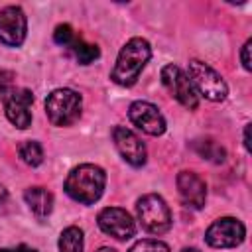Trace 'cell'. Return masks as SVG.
<instances>
[{
	"label": "cell",
	"mask_w": 252,
	"mask_h": 252,
	"mask_svg": "<svg viewBox=\"0 0 252 252\" xmlns=\"http://www.w3.org/2000/svg\"><path fill=\"white\" fill-rule=\"evenodd\" d=\"M106 185V173L94 163H81L73 167L65 179V193L83 205H93L100 199Z\"/></svg>",
	"instance_id": "6da1fadb"
},
{
	"label": "cell",
	"mask_w": 252,
	"mask_h": 252,
	"mask_svg": "<svg viewBox=\"0 0 252 252\" xmlns=\"http://www.w3.org/2000/svg\"><path fill=\"white\" fill-rule=\"evenodd\" d=\"M150 57H152V47L144 37L128 39L116 57V65L110 73V79L120 87H132L138 81Z\"/></svg>",
	"instance_id": "7a4b0ae2"
},
{
	"label": "cell",
	"mask_w": 252,
	"mask_h": 252,
	"mask_svg": "<svg viewBox=\"0 0 252 252\" xmlns=\"http://www.w3.org/2000/svg\"><path fill=\"white\" fill-rule=\"evenodd\" d=\"M136 213L142 228L150 234H163L171 228V211L163 197L156 193L142 195L136 203Z\"/></svg>",
	"instance_id": "3957f363"
},
{
	"label": "cell",
	"mask_w": 252,
	"mask_h": 252,
	"mask_svg": "<svg viewBox=\"0 0 252 252\" xmlns=\"http://www.w3.org/2000/svg\"><path fill=\"white\" fill-rule=\"evenodd\" d=\"M83 98L73 89H55L45 98V112L53 126H69L81 116Z\"/></svg>",
	"instance_id": "277c9868"
},
{
	"label": "cell",
	"mask_w": 252,
	"mask_h": 252,
	"mask_svg": "<svg viewBox=\"0 0 252 252\" xmlns=\"http://www.w3.org/2000/svg\"><path fill=\"white\" fill-rule=\"evenodd\" d=\"M187 77H191V83H193L197 94H203L205 98H209L213 102H222L228 94V87H226L224 79L205 61L191 59Z\"/></svg>",
	"instance_id": "5b68a950"
},
{
	"label": "cell",
	"mask_w": 252,
	"mask_h": 252,
	"mask_svg": "<svg viewBox=\"0 0 252 252\" xmlns=\"http://www.w3.org/2000/svg\"><path fill=\"white\" fill-rule=\"evenodd\" d=\"M161 83L169 91V94L185 108L195 110L199 106V94H197L191 79L179 65H173V63L165 65L161 69Z\"/></svg>",
	"instance_id": "8992f818"
},
{
	"label": "cell",
	"mask_w": 252,
	"mask_h": 252,
	"mask_svg": "<svg viewBox=\"0 0 252 252\" xmlns=\"http://www.w3.org/2000/svg\"><path fill=\"white\" fill-rule=\"evenodd\" d=\"M246 236L244 224L234 217L217 219L205 232V242L213 248H234Z\"/></svg>",
	"instance_id": "52a82bcc"
},
{
	"label": "cell",
	"mask_w": 252,
	"mask_h": 252,
	"mask_svg": "<svg viewBox=\"0 0 252 252\" xmlns=\"http://www.w3.org/2000/svg\"><path fill=\"white\" fill-rule=\"evenodd\" d=\"M28 33V20L20 6L0 10V41L8 47H20Z\"/></svg>",
	"instance_id": "ba28073f"
},
{
	"label": "cell",
	"mask_w": 252,
	"mask_h": 252,
	"mask_svg": "<svg viewBox=\"0 0 252 252\" xmlns=\"http://www.w3.org/2000/svg\"><path fill=\"white\" fill-rule=\"evenodd\" d=\"M53 39H55V43H59L63 47H69L71 53L75 55V59L81 65H89L94 59H98V55H100V49L94 43H89L81 35H77L75 30L69 24H59L53 32Z\"/></svg>",
	"instance_id": "9c48e42d"
},
{
	"label": "cell",
	"mask_w": 252,
	"mask_h": 252,
	"mask_svg": "<svg viewBox=\"0 0 252 252\" xmlns=\"http://www.w3.org/2000/svg\"><path fill=\"white\" fill-rule=\"evenodd\" d=\"M130 122L150 136H161L165 132V118L156 104L148 100H136L128 108Z\"/></svg>",
	"instance_id": "30bf717a"
},
{
	"label": "cell",
	"mask_w": 252,
	"mask_h": 252,
	"mask_svg": "<svg viewBox=\"0 0 252 252\" xmlns=\"http://www.w3.org/2000/svg\"><path fill=\"white\" fill-rule=\"evenodd\" d=\"M98 226L104 234H110L118 240H128L136 234V222L128 211L120 207H106L98 213Z\"/></svg>",
	"instance_id": "8fae6325"
},
{
	"label": "cell",
	"mask_w": 252,
	"mask_h": 252,
	"mask_svg": "<svg viewBox=\"0 0 252 252\" xmlns=\"http://www.w3.org/2000/svg\"><path fill=\"white\" fill-rule=\"evenodd\" d=\"M32 104L33 94L28 89H14L4 102L6 118L20 130H26L32 124Z\"/></svg>",
	"instance_id": "7c38bea8"
},
{
	"label": "cell",
	"mask_w": 252,
	"mask_h": 252,
	"mask_svg": "<svg viewBox=\"0 0 252 252\" xmlns=\"http://www.w3.org/2000/svg\"><path fill=\"white\" fill-rule=\"evenodd\" d=\"M112 140L120 156L134 167H140L146 163V146L144 142L128 128L124 126H114L112 130Z\"/></svg>",
	"instance_id": "4fadbf2b"
},
{
	"label": "cell",
	"mask_w": 252,
	"mask_h": 252,
	"mask_svg": "<svg viewBox=\"0 0 252 252\" xmlns=\"http://www.w3.org/2000/svg\"><path fill=\"white\" fill-rule=\"evenodd\" d=\"M177 191L181 201L191 209H203L207 201V185L205 181L193 171H179L177 173Z\"/></svg>",
	"instance_id": "5bb4252c"
},
{
	"label": "cell",
	"mask_w": 252,
	"mask_h": 252,
	"mask_svg": "<svg viewBox=\"0 0 252 252\" xmlns=\"http://www.w3.org/2000/svg\"><path fill=\"white\" fill-rule=\"evenodd\" d=\"M24 201L30 207V211L39 219L49 217L51 211H53V195L45 187H39V185L37 187H28L24 191Z\"/></svg>",
	"instance_id": "9a60e30c"
},
{
	"label": "cell",
	"mask_w": 252,
	"mask_h": 252,
	"mask_svg": "<svg viewBox=\"0 0 252 252\" xmlns=\"http://www.w3.org/2000/svg\"><path fill=\"white\" fill-rule=\"evenodd\" d=\"M193 148H195V152H197L203 159H209V161H213V163H222V161L226 159V150H224L219 142H215V140H211V138L193 142Z\"/></svg>",
	"instance_id": "2e32d148"
},
{
	"label": "cell",
	"mask_w": 252,
	"mask_h": 252,
	"mask_svg": "<svg viewBox=\"0 0 252 252\" xmlns=\"http://www.w3.org/2000/svg\"><path fill=\"white\" fill-rule=\"evenodd\" d=\"M59 252H83V230L79 226H67L59 234Z\"/></svg>",
	"instance_id": "e0dca14e"
},
{
	"label": "cell",
	"mask_w": 252,
	"mask_h": 252,
	"mask_svg": "<svg viewBox=\"0 0 252 252\" xmlns=\"http://www.w3.org/2000/svg\"><path fill=\"white\" fill-rule=\"evenodd\" d=\"M18 154L22 158L24 163H28L30 167H37L43 163V148L35 142V140H26L18 146Z\"/></svg>",
	"instance_id": "ac0fdd59"
},
{
	"label": "cell",
	"mask_w": 252,
	"mask_h": 252,
	"mask_svg": "<svg viewBox=\"0 0 252 252\" xmlns=\"http://www.w3.org/2000/svg\"><path fill=\"white\" fill-rule=\"evenodd\" d=\"M128 252H169V246L161 240L144 238V240H138L136 244H132V248Z\"/></svg>",
	"instance_id": "d6986e66"
},
{
	"label": "cell",
	"mask_w": 252,
	"mask_h": 252,
	"mask_svg": "<svg viewBox=\"0 0 252 252\" xmlns=\"http://www.w3.org/2000/svg\"><path fill=\"white\" fill-rule=\"evenodd\" d=\"M14 79L16 75L8 69H0V96L6 98L12 91H14Z\"/></svg>",
	"instance_id": "ffe728a7"
},
{
	"label": "cell",
	"mask_w": 252,
	"mask_h": 252,
	"mask_svg": "<svg viewBox=\"0 0 252 252\" xmlns=\"http://www.w3.org/2000/svg\"><path fill=\"white\" fill-rule=\"evenodd\" d=\"M250 39H246V43L242 45V51H240V59H242V65H244V69L246 71H250L252 69V65H250Z\"/></svg>",
	"instance_id": "44dd1931"
},
{
	"label": "cell",
	"mask_w": 252,
	"mask_h": 252,
	"mask_svg": "<svg viewBox=\"0 0 252 252\" xmlns=\"http://www.w3.org/2000/svg\"><path fill=\"white\" fill-rule=\"evenodd\" d=\"M0 252H37V250H33V248H30V246H16V248H2Z\"/></svg>",
	"instance_id": "7402d4cb"
},
{
	"label": "cell",
	"mask_w": 252,
	"mask_h": 252,
	"mask_svg": "<svg viewBox=\"0 0 252 252\" xmlns=\"http://www.w3.org/2000/svg\"><path fill=\"white\" fill-rule=\"evenodd\" d=\"M6 205H8V191H6V187L0 183V209L6 207Z\"/></svg>",
	"instance_id": "603a6c76"
},
{
	"label": "cell",
	"mask_w": 252,
	"mask_h": 252,
	"mask_svg": "<svg viewBox=\"0 0 252 252\" xmlns=\"http://www.w3.org/2000/svg\"><path fill=\"white\" fill-rule=\"evenodd\" d=\"M248 132H250V124L244 126V148H246V152H250V136H248Z\"/></svg>",
	"instance_id": "cb8c5ba5"
},
{
	"label": "cell",
	"mask_w": 252,
	"mask_h": 252,
	"mask_svg": "<svg viewBox=\"0 0 252 252\" xmlns=\"http://www.w3.org/2000/svg\"><path fill=\"white\" fill-rule=\"evenodd\" d=\"M98 252H116V250H112V248H106V246H102V248H98Z\"/></svg>",
	"instance_id": "d4e9b609"
},
{
	"label": "cell",
	"mask_w": 252,
	"mask_h": 252,
	"mask_svg": "<svg viewBox=\"0 0 252 252\" xmlns=\"http://www.w3.org/2000/svg\"><path fill=\"white\" fill-rule=\"evenodd\" d=\"M181 252H201V250L199 248H183Z\"/></svg>",
	"instance_id": "484cf974"
}]
</instances>
